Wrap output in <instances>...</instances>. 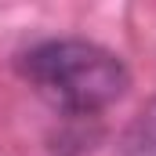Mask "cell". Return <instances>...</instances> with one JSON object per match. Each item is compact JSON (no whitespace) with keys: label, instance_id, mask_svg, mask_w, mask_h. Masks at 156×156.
<instances>
[{"label":"cell","instance_id":"6da1fadb","mask_svg":"<svg viewBox=\"0 0 156 156\" xmlns=\"http://www.w3.org/2000/svg\"><path fill=\"white\" fill-rule=\"evenodd\" d=\"M22 76L47 105L73 120L116 105L131 87V73L116 51L76 37L29 47L22 55Z\"/></svg>","mask_w":156,"mask_h":156},{"label":"cell","instance_id":"7a4b0ae2","mask_svg":"<svg viewBox=\"0 0 156 156\" xmlns=\"http://www.w3.org/2000/svg\"><path fill=\"white\" fill-rule=\"evenodd\" d=\"M116 156H156V98H149L134 120L123 127L116 142Z\"/></svg>","mask_w":156,"mask_h":156}]
</instances>
